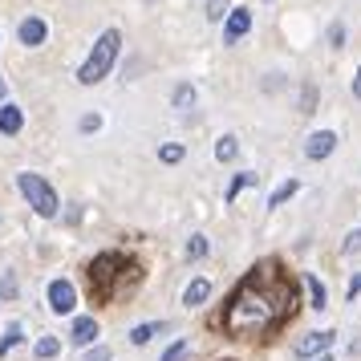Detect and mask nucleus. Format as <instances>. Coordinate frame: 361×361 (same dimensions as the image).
Segmentation results:
<instances>
[{
    "mask_svg": "<svg viewBox=\"0 0 361 361\" xmlns=\"http://www.w3.org/2000/svg\"><path fill=\"white\" fill-rule=\"evenodd\" d=\"M333 337H337V333H329V329H317V333H309L305 341L296 345V357H325L329 345H333Z\"/></svg>",
    "mask_w": 361,
    "mask_h": 361,
    "instance_id": "obj_7",
    "label": "nucleus"
},
{
    "mask_svg": "<svg viewBox=\"0 0 361 361\" xmlns=\"http://www.w3.org/2000/svg\"><path fill=\"white\" fill-rule=\"evenodd\" d=\"M300 309V284L280 260H260L252 264L231 296L219 305L212 317L215 329H224L228 337H244V341H268L288 325Z\"/></svg>",
    "mask_w": 361,
    "mask_h": 361,
    "instance_id": "obj_1",
    "label": "nucleus"
},
{
    "mask_svg": "<svg viewBox=\"0 0 361 361\" xmlns=\"http://www.w3.org/2000/svg\"><path fill=\"white\" fill-rule=\"evenodd\" d=\"M94 337H98V321H94V317H78L73 329H69V341L73 345H94Z\"/></svg>",
    "mask_w": 361,
    "mask_h": 361,
    "instance_id": "obj_10",
    "label": "nucleus"
},
{
    "mask_svg": "<svg viewBox=\"0 0 361 361\" xmlns=\"http://www.w3.org/2000/svg\"><path fill=\"white\" fill-rule=\"evenodd\" d=\"M252 33V13L247 8H231L228 25H224V45H240V37Z\"/></svg>",
    "mask_w": 361,
    "mask_h": 361,
    "instance_id": "obj_5",
    "label": "nucleus"
},
{
    "mask_svg": "<svg viewBox=\"0 0 361 361\" xmlns=\"http://www.w3.org/2000/svg\"><path fill=\"white\" fill-rule=\"evenodd\" d=\"M20 191H25V199L33 203L37 215H45V219H53V215H57V195H53V187L41 179V175L25 171V175H20Z\"/></svg>",
    "mask_w": 361,
    "mask_h": 361,
    "instance_id": "obj_4",
    "label": "nucleus"
},
{
    "mask_svg": "<svg viewBox=\"0 0 361 361\" xmlns=\"http://www.w3.org/2000/svg\"><path fill=\"white\" fill-rule=\"evenodd\" d=\"M357 293H361V276H353V280H349V300H353Z\"/></svg>",
    "mask_w": 361,
    "mask_h": 361,
    "instance_id": "obj_31",
    "label": "nucleus"
},
{
    "mask_svg": "<svg viewBox=\"0 0 361 361\" xmlns=\"http://www.w3.org/2000/svg\"><path fill=\"white\" fill-rule=\"evenodd\" d=\"M33 353H37V361H49V357L61 353V341H57V337H41V341L33 345Z\"/></svg>",
    "mask_w": 361,
    "mask_h": 361,
    "instance_id": "obj_17",
    "label": "nucleus"
},
{
    "mask_svg": "<svg viewBox=\"0 0 361 361\" xmlns=\"http://www.w3.org/2000/svg\"><path fill=\"white\" fill-rule=\"evenodd\" d=\"M296 187H300L296 179H284V183L276 187V191H272V199H268V207H280L284 199H293V195H296Z\"/></svg>",
    "mask_w": 361,
    "mask_h": 361,
    "instance_id": "obj_19",
    "label": "nucleus"
},
{
    "mask_svg": "<svg viewBox=\"0 0 361 361\" xmlns=\"http://www.w3.org/2000/svg\"><path fill=\"white\" fill-rule=\"evenodd\" d=\"M20 126H25V114L17 106H0V134H20Z\"/></svg>",
    "mask_w": 361,
    "mask_h": 361,
    "instance_id": "obj_12",
    "label": "nucleus"
},
{
    "mask_svg": "<svg viewBox=\"0 0 361 361\" xmlns=\"http://www.w3.org/2000/svg\"><path fill=\"white\" fill-rule=\"evenodd\" d=\"M341 252H345V256H353V252H361V228H357V231H349V235H345Z\"/></svg>",
    "mask_w": 361,
    "mask_h": 361,
    "instance_id": "obj_24",
    "label": "nucleus"
},
{
    "mask_svg": "<svg viewBox=\"0 0 361 361\" xmlns=\"http://www.w3.org/2000/svg\"><path fill=\"white\" fill-rule=\"evenodd\" d=\"M138 280H142L138 256H130V252H102L85 268V296L94 305H110V300L130 296L138 288Z\"/></svg>",
    "mask_w": 361,
    "mask_h": 361,
    "instance_id": "obj_2",
    "label": "nucleus"
},
{
    "mask_svg": "<svg viewBox=\"0 0 361 361\" xmlns=\"http://www.w3.org/2000/svg\"><path fill=\"white\" fill-rule=\"evenodd\" d=\"M312 102H317V90H305V94H300V106H305V114H312Z\"/></svg>",
    "mask_w": 361,
    "mask_h": 361,
    "instance_id": "obj_27",
    "label": "nucleus"
},
{
    "mask_svg": "<svg viewBox=\"0 0 361 361\" xmlns=\"http://www.w3.org/2000/svg\"><path fill=\"white\" fill-rule=\"evenodd\" d=\"M224 17H231L228 0H207V20H224Z\"/></svg>",
    "mask_w": 361,
    "mask_h": 361,
    "instance_id": "obj_21",
    "label": "nucleus"
},
{
    "mask_svg": "<svg viewBox=\"0 0 361 361\" xmlns=\"http://www.w3.org/2000/svg\"><path fill=\"white\" fill-rule=\"evenodd\" d=\"M305 288H309V300H312V309L321 312V309H329V296H325V284L317 276H305Z\"/></svg>",
    "mask_w": 361,
    "mask_h": 361,
    "instance_id": "obj_13",
    "label": "nucleus"
},
{
    "mask_svg": "<svg viewBox=\"0 0 361 361\" xmlns=\"http://www.w3.org/2000/svg\"><path fill=\"white\" fill-rule=\"evenodd\" d=\"M252 183H256V175H252V171H244V175H235V179H231V187H228V199H235L240 191H244V187H252Z\"/></svg>",
    "mask_w": 361,
    "mask_h": 361,
    "instance_id": "obj_20",
    "label": "nucleus"
},
{
    "mask_svg": "<svg viewBox=\"0 0 361 361\" xmlns=\"http://www.w3.org/2000/svg\"><path fill=\"white\" fill-rule=\"evenodd\" d=\"M235 150H240V142H235L231 134H224V138L215 142V159H219V163H231V159H235Z\"/></svg>",
    "mask_w": 361,
    "mask_h": 361,
    "instance_id": "obj_18",
    "label": "nucleus"
},
{
    "mask_svg": "<svg viewBox=\"0 0 361 361\" xmlns=\"http://www.w3.org/2000/svg\"><path fill=\"white\" fill-rule=\"evenodd\" d=\"M0 293H4V296H17V280L4 276V280H0Z\"/></svg>",
    "mask_w": 361,
    "mask_h": 361,
    "instance_id": "obj_30",
    "label": "nucleus"
},
{
    "mask_svg": "<svg viewBox=\"0 0 361 361\" xmlns=\"http://www.w3.org/2000/svg\"><path fill=\"white\" fill-rule=\"evenodd\" d=\"M207 293H212V284H207L203 276L191 280V284H187V293H183V305H187V309H199V305L207 300Z\"/></svg>",
    "mask_w": 361,
    "mask_h": 361,
    "instance_id": "obj_11",
    "label": "nucleus"
},
{
    "mask_svg": "<svg viewBox=\"0 0 361 361\" xmlns=\"http://www.w3.org/2000/svg\"><path fill=\"white\" fill-rule=\"evenodd\" d=\"M118 49H122V33H118V29H106V33L98 37L94 53L78 66V82L98 85L102 78H110V69H114V61H118Z\"/></svg>",
    "mask_w": 361,
    "mask_h": 361,
    "instance_id": "obj_3",
    "label": "nucleus"
},
{
    "mask_svg": "<svg viewBox=\"0 0 361 361\" xmlns=\"http://www.w3.org/2000/svg\"><path fill=\"white\" fill-rule=\"evenodd\" d=\"M20 337H25V333H20V325L13 321V325L4 329V337H0V357H8V353H13V349L20 345Z\"/></svg>",
    "mask_w": 361,
    "mask_h": 361,
    "instance_id": "obj_15",
    "label": "nucleus"
},
{
    "mask_svg": "<svg viewBox=\"0 0 361 361\" xmlns=\"http://www.w3.org/2000/svg\"><path fill=\"white\" fill-rule=\"evenodd\" d=\"M0 98H4V78H0Z\"/></svg>",
    "mask_w": 361,
    "mask_h": 361,
    "instance_id": "obj_33",
    "label": "nucleus"
},
{
    "mask_svg": "<svg viewBox=\"0 0 361 361\" xmlns=\"http://www.w3.org/2000/svg\"><path fill=\"white\" fill-rule=\"evenodd\" d=\"M183 353H187V341H175V345H166V353L159 361H183Z\"/></svg>",
    "mask_w": 361,
    "mask_h": 361,
    "instance_id": "obj_25",
    "label": "nucleus"
},
{
    "mask_svg": "<svg viewBox=\"0 0 361 361\" xmlns=\"http://www.w3.org/2000/svg\"><path fill=\"white\" fill-rule=\"evenodd\" d=\"M98 126H102V118H98V114H85V118H82V130H85V134H94Z\"/></svg>",
    "mask_w": 361,
    "mask_h": 361,
    "instance_id": "obj_26",
    "label": "nucleus"
},
{
    "mask_svg": "<svg viewBox=\"0 0 361 361\" xmlns=\"http://www.w3.org/2000/svg\"><path fill=\"white\" fill-rule=\"evenodd\" d=\"M175 110H191V106H195V85L191 82H183V85H175Z\"/></svg>",
    "mask_w": 361,
    "mask_h": 361,
    "instance_id": "obj_16",
    "label": "nucleus"
},
{
    "mask_svg": "<svg viewBox=\"0 0 361 361\" xmlns=\"http://www.w3.org/2000/svg\"><path fill=\"white\" fill-rule=\"evenodd\" d=\"M159 159H163V163H179L183 147H179V142H163V147H159Z\"/></svg>",
    "mask_w": 361,
    "mask_h": 361,
    "instance_id": "obj_22",
    "label": "nucleus"
},
{
    "mask_svg": "<svg viewBox=\"0 0 361 361\" xmlns=\"http://www.w3.org/2000/svg\"><path fill=\"white\" fill-rule=\"evenodd\" d=\"M317 361H333V357H329V353H325V357H317Z\"/></svg>",
    "mask_w": 361,
    "mask_h": 361,
    "instance_id": "obj_34",
    "label": "nucleus"
},
{
    "mask_svg": "<svg viewBox=\"0 0 361 361\" xmlns=\"http://www.w3.org/2000/svg\"><path fill=\"white\" fill-rule=\"evenodd\" d=\"M85 361H110V349L98 345V349H90V357H85Z\"/></svg>",
    "mask_w": 361,
    "mask_h": 361,
    "instance_id": "obj_29",
    "label": "nucleus"
},
{
    "mask_svg": "<svg viewBox=\"0 0 361 361\" xmlns=\"http://www.w3.org/2000/svg\"><path fill=\"white\" fill-rule=\"evenodd\" d=\"M333 150H337V134L333 130H317V134L305 138V154H309V159H329Z\"/></svg>",
    "mask_w": 361,
    "mask_h": 361,
    "instance_id": "obj_8",
    "label": "nucleus"
},
{
    "mask_svg": "<svg viewBox=\"0 0 361 361\" xmlns=\"http://www.w3.org/2000/svg\"><path fill=\"white\" fill-rule=\"evenodd\" d=\"M45 37H49V29H45V20L41 17H25L20 20V41H25V45H45Z\"/></svg>",
    "mask_w": 361,
    "mask_h": 361,
    "instance_id": "obj_9",
    "label": "nucleus"
},
{
    "mask_svg": "<svg viewBox=\"0 0 361 361\" xmlns=\"http://www.w3.org/2000/svg\"><path fill=\"white\" fill-rule=\"evenodd\" d=\"M163 329H166L163 321H147V325H134V329H130V341H134V345H147L150 337H154V333H163Z\"/></svg>",
    "mask_w": 361,
    "mask_h": 361,
    "instance_id": "obj_14",
    "label": "nucleus"
},
{
    "mask_svg": "<svg viewBox=\"0 0 361 361\" xmlns=\"http://www.w3.org/2000/svg\"><path fill=\"white\" fill-rule=\"evenodd\" d=\"M345 41V25H333V29H329V45H341Z\"/></svg>",
    "mask_w": 361,
    "mask_h": 361,
    "instance_id": "obj_28",
    "label": "nucleus"
},
{
    "mask_svg": "<svg viewBox=\"0 0 361 361\" xmlns=\"http://www.w3.org/2000/svg\"><path fill=\"white\" fill-rule=\"evenodd\" d=\"M49 305H53V312H61V317L73 312L78 293H73V284H69V280H53V284H49Z\"/></svg>",
    "mask_w": 361,
    "mask_h": 361,
    "instance_id": "obj_6",
    "label": "nucleus"
},
{
    "mask_svg": "<svg viewBox=\"0 0 361 361\" xmlns=\"http://www.w3.org/2000/svg\"><path fill=\"white\" fill-rule=\"evenodd\" d=\"M187 256H191V260H203V256H207V240H203V235H191V244H187Z\"/></svg>",
    "mask_w": 361,
    "mask_h": 361,
    "instance_id": "obj_23",
    "label": "nucleus"
},
{
    "mask_svg": "<svg viewBox=\"0 0 361 361\" xmlns=\"http://www.w3.org/2000/svg\"><path fill=\"white\" fill-rule=\"evenodd\" d=\"M353 98H361V66H357V78H353Z\"/></svg>",
    "mask_w": 361,
    "mask_h": 361,
    "instance_id": "obj_32",
    "label": "nucleus"
}]
</instances>
